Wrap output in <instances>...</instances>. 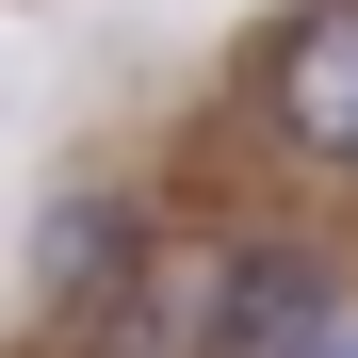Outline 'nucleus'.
Returning <instances> with one entry per match:
<instances>
[{"instance_id": "nucleus-1", "label": "nucleus", "mask_w": 358, "mask_h": 358, "mask_svg": "<svg viewBox=\"0 0 358 358\" xmlns=\"http://www.w3.org/2000/svg\"><path fill=\"white\" fill-rule=\"evenodd\" d=\"M245 114L310 179H358V0H293L245 33Z\"/></svg>"}, {"instance_id": "nucleus-3", "label": "nucleus", "mask_w": 358, "mask_h": 358, "mask_svg": "<svg viewBox=\"0 0 358 358\" xmlns=\"http://www.w3.org/2000/svg\"><path fill=\"white\" fill-rule=\"evenodd\" d=\"M326 261L310 245H228V277H212V358H310L326 342Z\"/></svg>"}, {"instance_id": "nucleus-4", "label": "nucleus", "mask_w": 358, "mask_h": 358, "mask_svg": "<svg viewBox=\"0 0 358 358\" xmlns=\"http://www.w3.org/2000/svg\"><path fill=\"white\" fill-rule=\"evenodd\" d=\"M310 358H358V326H326V342H310Z\"/></svg>"}, {"instance_id": "nucleus-2", "label": "nucleus", "mask_w": 358, "mask_h": 358, "mask_svg": "<svg viewBox=\"0 0 358 358\" xmlns=\"http://www.w3.org/2000/svg\"><path fill=\"white\" fill-rule=\"evenodd\" d=\"M163 261V228H147V196H114V179H82V196H49L33 212V326L49 342H82L114 293H131Z\"/></svg>"}]
</instances>
